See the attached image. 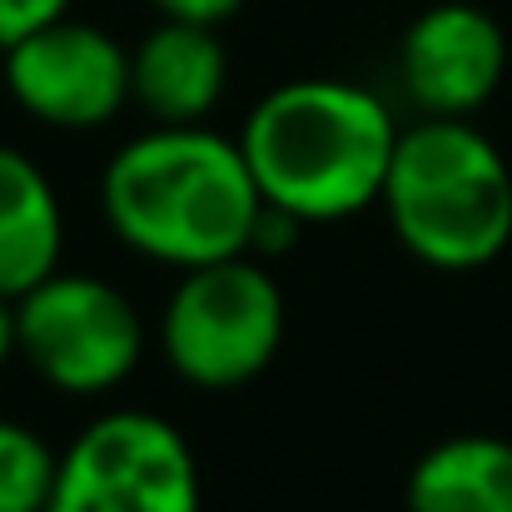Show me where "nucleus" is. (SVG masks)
I'll list each match as a JSON object with an SVG mask.
<instances>
[{
	"instance_id": "nucleus-4",
	"label": "nucleus",
	"mask_w": 512,
	"mask_h": 512,
	"mask_svg": "<svg viewBox=\"0 0 512 512\" xmlns=\"http://www.w3.org/2000/svg\"><path fill=\"white\" fill-rule=\"evenodd\" d=\"M284 343V289L254 254L184 269L160 314V348L199 393L254 383Z\"/></svg>"
},
{
	"instance_id": "nucleus-1",
	"label": "nucleus",
	"mask_w": 512,
	"mask_h": 512,
	"mask_svg": "<svg viewBox=\"0 0 512 512\" xmlns=\"http://www.w3.org/2000/svg\"><path fill=\"white\" fill-rule=\"evenodd\" d=\"M264 194L239 140L209 125H155L120 145L100 174L110 234L174 274L249 254Z\"/></svg>"
},
{
	"instance_id": "nucleus-8",
	"label": "nucleus",
	"mask_w": 512,
	"mask_h": 512,
	"mask_svg": "<svg viewBox=\"0 0 512 512\" xmlns=\"http://www.w3.org/2000/svg\"><path fill=\"white\" fill-rule=\"evenodd\" d=\"M508 75V35L473 0H438L398 40V85L428 120H473Z\"/></svg>"
},
{
	"instance_id": "nucleus-6",
	"label": "nucleus",
	"mask_w": 512,
	"mask_h": 512,
	"mask_svg": "<svg viewBox=\"0 0 512 512\" xmlns=\"http://www.w3.org/2000/svg\"><path fill=\"white\" fill-rule=\"evenodd\" d=\"M15 334L30 373L65 398L120 388L145 358V324L125 289L100 274L55 269L15 299Z\"/></svg>"
},
{
	"instance_id": "nucleus-9",
	"label": "nucleus",
	"mask_w": 512,
	"mask_h": 512,
	"mask_svg": "<svg viewBox=\"0 0 512 512\" xmlns=\"http://www.w3.org/2000/svg\"><path fill=\"white\" fill-rule=\"evenodd\" d=\"M229 90L219 25L165 20L130 50V105L155 125H204Z\"/></svg>"
},
{
	"instance_id": "nucleus-3",
	"label": "nucleus",
	"mask_w": 512,
	"mask_h": 512,
	"mask_svg": "<svg viewBox=\"0 0 512 512\" xmlns=\"http://www.w3.org/2000/svg\"><path fill=\"white\" fill-rule=\"evenodd\" d=\"M393 239L438 274L488 269L512 244V165L473 120H428L398 135L378 194Z\"/></svg>"
},
{
	"instance_id": "nucleus-2",
	"label": "nucleus",
	"mask_w": 512,
	"mask_h": 512,
	"mask_svg": "<svg viewBox=\"0 0 512 512\" xmlns=\"http://www.w3.org/2000/svg\"><path fill=\"white\" fill-rule=\"evenodd\" d=\"M398 135L393 110L368 85L304 75L254 100L239 150L264 204L304 224H334L378 204Z\"/></svg>"
},
{
	"instance_id": "nucleus-14",
	"label": "nucleus",
	"mask_w": 512,
	"mask_h": 512,
	"mask_svg": "<svg viewBox=\"0 0 512 512\" xmlns=\"http://www.w3.org/2000/svg\"><path fill=\"white\" fill-rule=\"evenodd\" d=\"M165 20H194V25H224L244 10V0H150Z\"/></svg>"
},
{
	"instance_id": "nucleus-15",
	"label": "nucleus",
	"mask_w": 512,
	"mask_h": 512,
	"mask_svg": "<svg viewBox=\"0 0 512 512\" xmlns=\"http://www.w3.org/2000/svg\"><path fill=\"white\" fill-rule=\"evenodd\" d=\"M20 358V334H15V299L0 294V363Z\"/></svg>"
},
{
	"instance_id": "nucleus-5",
	"label": "nucleus",
	"mask_w": 512,
	"mask_h": 512,
	"mask_svg": "<svg viewBox=\"0 0 512 512\" xmlns=\"http://www.w3.org/2000/svg\"><path fill=\"white\" fill-rule=\"evenodd\" d=\"M45 512H204L194 448L150 408L100 413L60 453Z\"/></svg>"
},
{
	"instance_id": "nucleus-11",
	"label": "nucleus",
	"mask_w": 512,
	"mask_h": 512,
	"mask_svg": "<svg viewBox=\"0 0 512 512\" xmlns=\"http://www.w3.org/2000/svg\"><path fill=\"white\" fill-rule=\"evenodd\" d=\"M403 512H512V443L498 433L433 443L403 483Z\"/></svg>"
},
{
	"instance_id": "nucleus-12",
	"label": "nucleus",
	"mask_w": 512,
	"mask_h": 512,
	"mask_svg": "<svg viewBox=\"0 0 512 512\" xmlns=\"http://www.w3.org/2000/svg\"><path fill=\"white\" fill-rule=\"evenodd\" d=\"M60 453L20 418H0V512H45Z\"/></svg>"
},
{
	"instance_id": "nucleus-10",
	"label": "nucleus",
	"mask_w": 512,
	"mask_h": 512,
	"mask_svg": "<svg viewBox=\"0 0 512 512\" xmlns=\"http://www.w3.org/2000/svg\"><path fill=\"white\" fill-rule=\"evenodd\" d=\"M65 249V209L25 150L0 145V294L20 299L40 279L60 269Z\"/></svg>"
},
{
	"instance_id": "nucleus-7",
	"label": "nucleus",
	"mask_w": 512,
	"mask_h": 512,
	"mask_svg": "<svg viewBox=\"0 0 512 512\" xmlns=\"http://www.w3.org/2000/svg\"><path fill=\"white\" fill-rule=\"evenodd\" d=\"M5 55L10 100L50 130H100L130 105V50L95 20L60 15Z\"/></svg>"
},
{
	"instance_id": "nucleus-13",
	"label": "nucleus",
	"mask_w": 512,
	"mask_h": 512,
	"mask_svg": "<svg viewBox=\"0 0 512 512\" xmlns=\"http://www.w3.org/2000/svg\"><path fill=\"white\" fill-rule=\"evenodd\" d=\"M70 5L75 0H0V50L15 45L20 35H30V30L70 15Z\"/></svg>"
}]
</instances>
